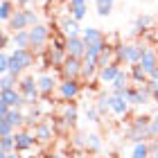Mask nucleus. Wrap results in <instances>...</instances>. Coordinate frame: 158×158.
<instances>
[{
  "mask_svg": "<svg viewBox=\"0 0 158 158\" xmlns=\"http://www.w3.org/2000/svg\"><path fill=\"white\" fill-rule=\"evenodd\" d=\"M86 120L88 122H102V115H99V111H97V106H86Z\"/></svg>",
  "mask_w": 158,
  "mask_h": 158,
  "instance_id": "obj_34",
  "label": "nucleus"
},
{
  "mask_svg": "<svg viewBox=\"0 0 158 158\" xmlns=\"http://www.w3.org/2000/svg\"><path fill=\"white\" fill-rule=\"evenodd\" d=\"M129 75H131V81L135 84V86H142V84H149V73L145 68L140 66V63H131V66H129Z\"/></svg>",
  "mask_w": 158,
  "mask_h": 158,
  "instance_id": "obj_20",
  "label": "nucleus"
},
{
  "mask_svg": "<svg viewBox=\"0 0 158 158\" xmlns=\"http://www.w3.org/2000/svg\"><path fill=\"white\" fill-rule=\"evenodd\" d=\"M131 158H152L149 145H147V142H135V145H133V152H131Z\"/></svg>",
  "mask_w": 158,
  "mask_h": 158,
  "instance_id": "obj_29",
  "label": "nucleus"
},
{
  "mask_svg": "<svg viewBox=\"0 0 158 158\" xmlns=\"http://www.w3.org/2000/svg\"><path fill=\"white\" fill-rule=\"evenodd\" d=\"M7 158H23V154H18V152H9V154H7Z\"/></svg>",
  "mask_w": 158,
  "mask_h": 158,
  "instance_id": "obj_43",
  "label": "nucleus"
},
{
  "mask_svg": "<svg viewBox=\"0 0 158 158\" xmlns=\"http://www.w3.org/2000/svg\"><path fill=\"white\" fill-rule=\"evenodd\" d=\"M113 5H115V0H95V9H97V16L106 18L109 14L113 11Z\"/></svg>",
  "mask_w": 158,
  "mask_h": 158,
  "instance_id": "obj_27",
  "label": "nucleus"
},
{
  "mask_svg": "<svg viewBox=\"0 0 158 158\" xmlns=\"http://www.w3.org/2000/svg\"><path fill=\"white\" fill-rule=\"evenodd\" d=\"M81 88H84L81 79H61L59 88H56V95H59V99H77Z\"/></svg>",
  "mask_w": 158,
  "mask_h": 158,
  "instance_id": "obj_8",
  "label": "nucleus"
},
{
  "mask_svg": "<svg viewBox=\"0 0 158 158\" xmlns=\"http://www.w3.org/2000/svg\"><path fill=\"white\" fill-rule=\"evenodd\" d=\"M32 158H41V156H32Z\"/></svg>",
  "mask_w": 158,
  "mask_h": 158,
  "instance_id": "obj_48",
  "label": "nucleus"
},
{
  "mask_svg": "<svg viewBox=\"0 0 158 158\" xmlns=\"http://www.w3.org/2000/svg\"><path fill=\"white\" fill-rule=\"evenodd\" d=\"M127 99H129L133 106H145V104H149V102H154L149 84H142V86L131 84V86H129V93H127Z\"/></svg>",
  "mask_w": 158,
  "mask_h": 158,
  "instance_id": "obj_7",
  "label": "nucleus"
},
{
  "mask_svg": "<svg viewBox=\"0 0 158 158\" xmlns=\"http://www.w3.org/2000/svg\"><path fill=\"white\" fill-rule=\"evenodd\" d=\"M0 120L11 122L16 129H23V127H25V111H23V109H9V113H7V115H2Z\"/></svg>",
  "mask_w": 158,
  "mask_h": 158,
  "instance_id": "obj_24",
  "label": "nucleus"
},
{
  "mask_svg": "<svg viewBox=\"0 0 158 158\" xmlns=\"http://www.w3.org/2000/svg\"><path fill=\"white\" fill-rule=\"evenodd\" d=\"M59 27H61V32L66 34V36H79V34H81V27H79V20H77V18H73L70 14H68V16H63V18H61Z\"/></svg>",
  "mask_w": 158,
  "mask_h": 158,
  "instance_id": "obj_18",
  "label": "nucleus"
},
{
  "mask_svg": "<svg viewBox=\"0 0 158 158\" xmlns=\"http://www.w3.org/2000/svg\"><path fill=\"white\" fill-rule=\"evenodd\" d=\"M129 81H131V75H129L127 70H120V73H118V77L113 79L111 88H127V86H131Z\"/></svg>",
  "mask_w": 158,
  "mask_h": 158,
  "instance_id": "obj_30",
  "label": "nucleus"
},
{
  "mask_svg": "<svg viewBox=\"0 0 158 158\" xmlns=\"http://www.w3.org/2000/svg\"><path fill=\"white\" fill-rule=\"evenodd\" d=\"M16 11V2L14 0H2V5H0V18H2V23L11 18V14Z\"/></svg>",
  "mask_w": 158,
  "mask_h": 158,
  "instance_id": "obj_28",
  "label": "nucleus"
},
{
  "mask_svg": "<svg viewBox=\"0 0 158 158\" xmlns=\"http://www.w3.org/2000/svg\"><path fill=\"white\" fill-rule=\"evenodd\" d=\"M18 90L23 93H34V90H39V77H34V75H23L18 79Z\"/></svg>",
  "mask_w": 158,
  "mask_h": 158,
  "instance_id": "obj_22",
  "label": "nucleus"
},
{
  "mask_svg": "<svg viewBox=\"0 0 158 158\" xmlns=\"http://www.w3.org/2000/svg\"><path fill=\"white\" fill-rule=\"evenodd\" d=\"M81 36L86 41V45H88V54H97L106 48V34L99 32L97 27H86V30H81Z\"/></svg>",
  "mask_w": 158,
  "mask_h": 158,
  "instance_id": "obj_4",
  "label": "nucleus"
},
{
  "mask_svg": "<svg viewBox=\"0 0 158 158\" xmlns=\"http://www.w3.org/2000/svg\"><path fill=\"white\" fill-rule=\"evenodd\" d=\"M14 138H16V152L18 154H23V158H25V154H30L34 147L39 145V140H36V135H34V131L32 129H16V133H14Z\"/></svg>",
  "mask_w": 158,
  "mask_h": 158,
  "instance_id": "obj_6",
  "label": "nucleus"
},
{
  "mask_svg": "<svg viewBox=\"0 0 158 158\" xmlns=\"http://www.w3.org/2000/svg\"><path fill=\"white\" fill-rule=\"evenodd\" d=\"M14 86H18V79L14 77L11 73H2V77H0V90H5V88H14Z\"/></svg>",
  "mask_w": 158,
  "mask_h": 158,
  "instance_id": "obj_32",
  "label": "nucleus"
},
{
  "mask_svg": "<svg viewBox=\"0 0 158 158\" xmlns=\"http://www.w3.org/2000/svg\"><path fill=\"white\" fill-rule=\"evenodd\" d=\"M81 68H84V59L68 54V59L59 68V75H61V79H81Z\"/></svg>",
  "mask_w": 158,
  "mask_h": 158,
  "instance_id": "obj_10",
  "label": "nucleus"
},
{
  "mask_svg": "<svg viewBox=\"0 0 158 158\" xmlns=\"http://www.w3.org/2000/svg\"><path fill=\"white\" fill-rule=\"evenodd\" d=\"M86 5H77V7H70V16L73 18H77V20H84L86 18Z\"/></svg>",
  "mask_w": 158,
  "mask_h": 158,
  "instance_id": "obj_35",
  "label": "nucleus"
},
{
  "mask_svg": "<svg viewBox=\"0 0 158 158\" xmlns=\"http://www.w3.org/2000/svg\"><path fill=\"white\" fill-rule=\"evenodd\" d=\"M149 88H152V97H154V102H158V81H156V79H149Z\"/></svg>",
  "mask_w": 158,
  "mask_h": 158,
  "instance_id": "obj_39",
  "label": "nucleus"
},
{
  "mask_svg": "<svg viewBox=\"0 0 158 158\" xmlns=\"http://www.w3.org/2000/svg\"><path fill=\"white\" fill-rule=\"evenodd\" d=\"M152 158H158V152H156V154H154V156H152Z\"/></svg>",
  "mask_w": 158,
  "mask_h": 158,
  "instance_id": "obj_47",
  "label": "nucleus"
},
{
  "mask_svg": "<svg viewBox=\"0 0 158 158\" xmlns=\"http://www.w3.org/2000/svg\"><path fill=\"white\" fill-rule=\"evenodd\" d=\"M50 158H63L61 154H52V156H50Z\"/></svg>",
  "mask_w": 158,
  "mask_h": 158,
  "instance_id": "obj_45",
  "label": "nucleus"
},
{
  "mask_svg": "<svg viewBox=\"0 0 158 158\" xmlns=\"http://www.w3.org/2000/svg\"><path fill=\"white\" fill-rule=\"evenodd\" d=\"M0 152H16V138L11 135H0Z\"/></svg>",
  "mask_w": 158,
  "mask_h": 158,
  "instance_id": "obj_31",
  "label": "nucleus"
},
{
  "mask_svg": "<svg viewBox=\"0 0 158 158\" xmlns=\"http://www.w3.org/2000/svg\"><path fill=\"white\" fill-rule=\"evenodd\" d=\"M120 66H122V63L115 61V63H111V66H106V68H99V75H97L99 84H109V86H111V84H113V79H115L118 73L122 70Z\"/></svg>",
  "mask_w": 158,
  "mask_h": 158,
  "instance_id": "obj_19",
  "label": "nucleus"
},
{
  "mask_svg": "<svg viewBox=\"0 0 158 158\" xmlns=\"http://www.w3.org/2000/svg\"><path fill=\"white\" fill-rule=\"evenodd\" d=\"M9 41H11V34H9V30H2V36H0V48L2 50H7V45H9Z\"/></svg>",
  "mask_w": 158,
  "mask_h": 158,
  "instance_id": "obj_37",
  "label": "nucleus"
},
{
  "mask_svg": "<svg viewBox=\"0 0 158 158\" xmlns=\"http://www.w3.org/2000/svg\"><path fill=\"white\" fill-rule=\"evenodd\" d=\"M56 88H59V79H56L54 75H50V73L39 75V90H41L43 99H50L56 93Z\"/></svg>",
  "mask_w": 158,
  "mask_h": 158,
  "instance_id": "obj_13",
  "label": "nucleus"
},
{
  "mask_svg": "<svg viewBox=\"0 0 158 158\" xmlns=\"http://www.w3.org/2000/svg\"><path fill=\"white\" fill-rule=\"evenodd\" d=\"M9 68H11V52L2 50V54H0V73H9Z\"/></svg>",
  "mask_w": 158,
  "mask_h": 158,
  "instance_id": "obj_33",
  "label": "nucleus"
},
{
  "mask_svg": "<svg viewBox=\"0 0 158 158\" xmlns=\"http://www.w3.org/2000/svg\"><path fill=\"white\" fill-rule=\"evenodd\" d=\"M39 23V14L34 9H27V7H20L11 14V18L7 20V30L9 32H18V30H30Z\"/></svg>",
  "mask_w": 158,
  "mask_h": 158,
  "instance_id": "obj_2",
  "label": "nucleus"
},
{
  "mask_svg": "<svg viewBox=\"0 0 158 158\" xmlns=\"http://www.w3.org/2000/svg\"><path fill=\"white\" fill-rule=\"evenodd\" d=\"M34 61H36V52H34V50H30V48H16L11 52V68H9V73L16 79H20L25 70H30L34 66Z\"/></svg>",
  "mask_w": 158,
  "mask_h": 158,
  "instance_id": "obj_1",
  "label": "nucleus"
},
{
  "mask_svg": "<svg viewBox=\"0 0 158 158\" xmlns=\"http://www.w3.org/2000/svg\"><path fill=\"white\" fill-rule=\"evenodd\" d=\"M109 102H111V111H113V115H115V118H127L129 115V106H131L129 99L109 93Z\"/></svg>",
  "mask_w": 158,
  "mask_h": 158,
  "instance_id": "obj_16",
  "label": "nucleus"
},
{
  "mask_svg": "<svg viewBox=\"0 0 158 158\" xmlns=\"http://www.w3.org/2000/svg\"><path fill=\"white\" fill-rule=\"evenodd\" d=\"M149 129H152V135H158V113L152 115V124H149Z\"/></svg>",
  "mask_w": 158,
  "mask_h": 158,
  "instance_id": "obj_40",
  "label": "nucleus"
},
{
  "mask_svg": "<svg viewBox=\"0 0 158 158\" xmlns=\"http://www.w3.org/2000/svg\"><path fill=\"white\" fill-rule=\"evenodd\" d=\"M0 104L9 106V109H25V97L23 93L18 90V86H14V88H5L0 90Z\"/></svg>",
  "mask_w": 158,
  "mask_h": 158,
  "instance_id": "obj_12",
  "label": "nucleus"
},
{
  "mask_svg": "<svg viewBox=\"0 0 158 158\" xmlns=\"http://www.w3.org/2000/svg\"><path fill=\"white\" fill-rule=\"evenodd\" d=\"M30 36H32V48H30V50L39 52V50H43V48L48 45V41L52 39V34H50V27H48V25L36 23L34 27H30Z\"/></svg>",
  "mask_w": 158,
  "mask_h": 158,
  "instance_id": "obj_9",
  "label": "nucleus"
},
{
  "mask_svg": "<svg viewBox=\"0 0 158 158\" xmlns=\"http://www.w3.org/2000/svg\"><path fill=\"white\" fill-rule=\"evenodd\" d=\"M14 2H16L18 7H27V5H30V2H32V0H14Z\"/></svg>",
  "mask_w": 158,
  "mask_h": 158,
  "instance_id": "obj_42",
  "label": "nucleus"
},
{
  "mask_svg": "<svg viewBox=\"0 0 158 158\" xmlns=\"http://www.w3.org/2000/svg\"><path fill=\"white\" fill-rule=\"evenodd\" d=\"M70 7H77V5H86V0H68Z\"/></svg>",
  "mask_w": 158,
  "mask_h": 158,
  "instance_id": "obj_41",
  "label": "nucleus"
},
{
  "mask_svg": "<svg viewBox=\"0 0 158 158\" xmlns=\"http://www.w3.org/2000/svg\"><path fill=\"white\" fill-rule=\"evenodd\" d=\"M32 131H34V135H36L39 145H50V142H54V138H56V127H54L52 115H50V118H43L39 124L32 129Z\"/></svg>",
  "mask_w": 158,
  "mask_h": 158,
  "instance_id": "obj_5",
  "label": "nucleus"
},
{
  "mask_svg": "<svg viewBox=\"0 0 158 158\" xmlns=\"http://www.w3.org/2000/svg\"><path fill=\"white\" fill-rule=\"evenodd\" d=\"M138 63L147 70L149 75H152L154 70L158 68V50H156V48H147L145 52H142V56H140V61H138Z\"/></svg>",
  "mask_w": 158,
  "mask_h": 158,
  "instance_id": "obj_17",
  "label": "nucleus"
},
{
  "mask_svg": "<svg viewBox=\"0 0 158 158\" xmlns=\"http://www.w3.org/2000/svg\"><path fill=\"white\" fill-rule=\"evenodd\" d=\"M149 138H154L152 135V129H140V127H133V124H129V129L124 131V140L129 142H147Z\"/></svg>",
  "mask_w": 158,
  "mask_h": 158,
  "instance_id": "obj_15",
  "label": "nucleus"
},
{
  "mask_svg": "<svg viewBox=\"0 0 158 158\" xmlns=\"http://www.w3.org/2000/svg\"><path fill=\"white\" fill-rule=\"evenodd\" d=\"M66 52L70 56H79V59H84L86 52H88V45H86L84 36L79 34V36H68V43H66Z\"/></svg>",
  "mask_w": 158,
  "mask_h": 158,
  "instance_id": "obj_14",
  "label": "nucleus"
},
{
  "mask_svg": "<svg viewBox=\"0 0 158 158\" xmlns=\"http://www.w3.org/2000/svg\"><path fill=\"white\" fill-rule=\"evenodd\" d=\"M152 25H154V16L140 14V16L133 20V34H135V36H138V34H145L147 30H152Z\"/></svg>",
  "mask_w": 158,
  "mask_h": 158,
  "instance_id": "obj_21",
  "label": "nucleus"
},
{
  "mask_svg": "<svg viewBox=\"0 0 158 158\" xmlns=\"http://www.w3.org/2000/svg\"><path fill=\"white\" fill-rule=\"evenodd\" d=\"M106 158H118V156H115V154H113V156H106Z\"/></svg>",
  "mask_w": 158,
  "mask_h": 158,
  "instance_id": "obj_46",
  "label": "nucleus"
},
{
  "mask_svg": "<svg viewBox=\"0 0 158 158\" xmlns=\"http://www.w3.org/2000/svg\"><path fill=\"white\" fill-rule=\"evenodd\" d=\"M102 149V140L97 133H86V152L88 154H99Z\"/></svg>",
  "mask_w": 158,
  "mask_h": 158,
  "instance_id": "obj_26",
  "label": "nucleus"
},
{
  "mask_svg": "<svg viewBox=\"0 0 158 158\" xmlns=\"http://www.w3.org/2000/svg\"><path fill=\"white\" fill-rule=\"evenodd\" d=\"M147 145H149V152H152V156L158 152V135H154V138H149L147 140Z\"/></svg>",
  "mask_w": 158,
  "mask_h": 158,
  "instance_id": "obj_38",
  "label": "nucleus"
},
{
  "mask_svg": "<svg viewBox=\"0 0 158 158\" xmlns=\"http://www.w3.org/2000/svg\"><path fill=\"white\" fill-rule=\"evenodd\" d=\"M59 109H56V115H61L63 120L68 122L70 129H77V115H79V109H77V102L75 99H59Z\"/></svg>",
  "mask_w": 158,
  "mask_h": 158,
  "instance_id": "obj_11",
  "label": "nucleus"
},
{
  "mask_svg": "<svg viewBox=\"0 0 158 158\" xmlns=\"http://www.w3.org/2000/svg\"><path fill=\"white\" fill-rule=\"evenodd\" d=\"M95 106H97V111H99V115H111V102H109V93H99L97 95V102H95Z\"/></svg>",
  "mask_w": 158,
  "mask_h": 158,
  "instance_id": "obj_25",
  "label": "nucleus"
},
{
  "mask_svg": "<svg viewBox=\"0 0 158 158\" xmlns=\"http://www.w3.org/2000/svg\"><path fill=\"white\" fill-rule=\"evenodd\" d=\"M149 77H152V79H156V81H158V68H156V70H154V73L149 75Z\"/></svg>",
  "mask_w": 158,
  "mask_h": 158,
  "instance_id": "obj_44",
  "label": "nucleus"
},
{
  "mask_svg": "<svg viewBox=\"0 0 158 158\" xmlns=\"http://www.w3.org/2000/svg\"><path fill=\"white\" fill-rule=\"evenodd\" d=\"M11 133H16V127L7 120H0V135H11Z\"/></svg>",
  "mask_w": 158,
  "mask_h": 158,
  "instance_id": "obj_36",
  "label": "nucleus"
},
{
  "mask_svg": "<svg viewBox=\"0 0 158 158\" xmlns=\"http://www.w3.org/2000/svg\"><path fill=\"white\" fill-rule=\"evenodd\" d=\"M149 45H145V43H140V41H131V43H120V45L115 48V59L118 63H138L140 61V56L142 52H145Z\"/></svg>",
  "mask_w": 158,
  "mask_h": 158,
  "instance_id": "obj_3",
  "label": "nucleus"
},
{
  "mask_svg": "<svg viewBox=\"0 0 158 158\" xmlns=\"http://www.w3.org/2000/svg\"><path fill=\"white\" fill-rule=\"evenodd\" d=\"M11 43H14V48H32V36H30V30H18V32H11Z\"/></svg>",
  "mask_w": 158,
  "mask_h": 158,
  "instance_id": "obj_23",
  "label": "nucleus"
}]
</instances>
